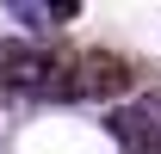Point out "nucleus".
Segmentation results:
<instances>
[{"instance_id": "f257e3e1", "label": "nucleus", "mask_w": 161, "mask_h": 154, "mask_svg": "<svg viewBox=\"0 0 161 154\" xmlns=\"http://www.w3.org/2000/svg\"><path fill=\"white\" fill-rule=\"evenodd\" d=\"M50 80V56L43 49H25V43H6L0 49V86H37Z\"/></svg>"}]
</instances>
